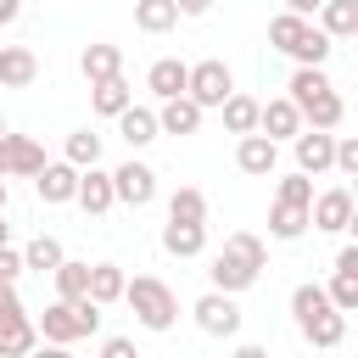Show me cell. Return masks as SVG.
Segmentation results:
<instances>
[{"mask_svg":"<svg viewBox=\"0 0 358 358\" xmlns=\"http://www.w3.org/2000/svg\"><path fill=\"white\" fill-rule=\"evenodd\" d=\"M90 101H95V112H101V117H117L123 106H134V90H129V78L117 73V78H101V84H90Z\"/></svg>","mask_w":358,"mask_h":358,"instance_id":"cell-24","label":"cell"},{"mask_svg":"<svg viewBox=\"0 0 358 358\" xmlns=\"http://www.w3.org/2000/svg\"><path fill=\"white\" fill-rule=\"evenodd\" d=\"M62 162H73V168H95V162H101V134L73 129V134H67V145H62Z\"/></svg>","mask_w":358,"mask_h":358,"instance_id":"cell-33","label":"cell"},{"mask_svg":"<svg viewBox=\"0 0 358 358\" xmlns=\"http://www.w3.org/2000/svg\"><path fill=\"white\" fill-rule=\"evenodd\" d=\"M0 246H11V224L6 218H0Z\"/></svg>","mask_w":358,"mask_h":358,"instance_id":"cell-47","label":"cell"},{"mask_svg":"<svg viewBox=\"0 0 358 358\" xmlns=\"http://www.w3.org/2000/svg\"><path fill=\"white\" fill-rule=\"evenodd\" d=\"M185 78H190V62H179V56H162V62H151V73H145V90H151L157 101H173V95H185Z\"/></svg>","mask_w":358,"mask_h":358,"instance_id":"cell-18","label":"cell"},{"mask_svg":"<svg viewBox=\"0 0 358 358\" xmlns=\"http://www.w3.org/2000/svg\"><path fill=\"white\" fill-rule=\"evenodd\" d=\"M196 330L201 336H218V341H229V336H241V302L235 296H224V291H207V296H196Z\"/></svg>","mask_w":358,"mask_h":358,"instance_id":"cell-4","label":"cell"},{"mask_svg":"<svg viewBox=\"0 0 358 358\" xmlns=\"http://www.w3.org/2000/svg\"><path fill=\"white\" fill-rule=\"evenodd\" d=\"M235 168L241 173H252V179H268L274 168H280V145L268 140V134H241V145H235Z\"/></svg>","mask_w":358,"mask_h":358,"instance_id":"cell-11","label":"cell"},{"mask_svg":"<svg viewBox=\"0 0 358 358\" xmlns=\"http://www.w3.org/2000/svg\"><path fill=\"white\" fill-rule=\"evenodd\" d=\"M0 213H6V179H0Z\"/></svg>","mask_w":358,"mask_h":358,"instance_id":"cell-48","label":"cell"},{"mask_svg":"<svg viewBox=\"0 0 358 358\" xmlns=\"http://www.w3.org/2000/svg\"><path fill=\"white\" fill-rule=\"evenodd\" d=\"M308 224L324 229V235H347V229H352V190H347V185L319 190V196L308 201Z\"/></svg>","mask_w":358,"mask_h":358,"instance_id":"cell-6","label":"cell"},{"mask_svg":"<svg viewBox=\"0 0 358 358\" xmlns=\"http://www.w3.org/2000/svg\"><path fill=\"white\" fill-rule=\"evenodd\" d=\"M336 274H358V246H341L336 252Z\"/></svg>","mask_w":358,"mask_h":358,"instance_id":"cell-41","label":"cell"},{"mask_svg":"<svg viewBox=\"0 0 358 358\" xmlns=\"http://www.w3.org/2000/svg\"><path fill=\"white\" fill-rule=\"evenodd\" d=\"M84 296L101 302V308L123 302V268H117V263H90V291H84Z\"/></svg>","mask_w":358,"mask_h":358,"instance_id":"cell-25","label":"cell"},{"mask_svg":"<svg viewBox=\"0 0 358 358\" xmlns=\"http://www.w3.org/2000/svg\"><path fill=\"white\" fill-rule=\"evenodd\" d=\"M229 358H268V347H257V341H241Z\"/></svg>","mask_w":358,"mask_h":358,"instance_id":"cell-45","label":"cell"},{"mask_svg":"<svg viewBox=\"0 0 358 358\" xmlns=\"http://www.w3.org/2000/svg\"><path fill=\"white\" fill-rule=\"evenodd\" d=\"M45 341H56V347H73V341H84V336H95L101 330V302H90V296H78V302H50L45 313H39V324H34Z\"/></svg>","mask_w":358,"mask_h":358,"instance_id":"cell-3","label":"cell"},{"mask_svg":"<svg viewBox=\"0 0 358 358\" xmlns=\"http://www.w3.org/2000/svg\"><path fill=\"white\" fill-rule=\"evenodd\" d=\"M90 218H101V213H112L117 207V196H112V173H101V168H78V196H73Z\"/></svg>","mask_w":358,"mask_h":358,"instance_id":"cell-14","label":"cell"},{"mask_svg":"<svg viewBox=\"0 0 358 358\" xmlns=\"http://www.w3.org/2000/svg\"><path fill=\"white\" fill-rule=\"evenodd\" d=\"M296 117H302L308 129H336V123L347 117V101H341V95H336V84H330V90H319V95L296 101Z\"/></svg>","mask_w":358,"mask_h":358,"instance_id":"cell-15","label":"cell"},{"mask_svg":"<svg viewBox=\"0 0 358 358\" xmlns=\"http://www.w3.org/2000/svg\"><path fill=\"white\" fill-rule=\"evenodd\" d=\"M319 352H330V347H341L347 341V313H336V308H319V313H308L302 324H296Z\"/></svg>","mask_w":358,"mask_h":358,"instance_id":"cell-16","label":"cell"},{"mask_svg":"<svg viewBox=\"0 0 358 358\" xmlns=\"http://www.w3.org/2000/svg\"><path fill=\"white\" fill-rule=\"evenodd\" d=\"M218 112H224V129H229V134H252V129H257V101L241 95V90H229Z\"/></svg>","mask_w":358,"mask_h":358,"instance_id":"cell-28","label":"cell"},{"mask_svg":"<svg viewBox=\"0 0 358 358\" xmlns=\"http://www.w3.org/2000/svg\"><path fill=\"white\" fill-rule=\"evenodd\" d=\"M268 45L280 50V56H291L296 67H324L330 62V34H319L313 28V17H296V11H280L274 22H268Z\"/></svg>","mask_w":358,"mask_h":358,"instance_id":"cell-1","label":"cell"},{"mask_svg":"<svg viewBox=\"0 0 358 358\" xmlns=\"http://www.w3.org/2000/svg\"><path fill=\"white\" fill-rule=\"evenodd\" d=\"M0 134H6V117H0Z\"/></svg>","mask_w":358,"mask_h":358,"instance_id":"cell-50","label":"cell"},{"mask_svg":"<svg viewBox=\"0 0 358 358\" xmlns=\"http://www.w3.org/2000/svg\"><path fill=\"white\" fill-rule=\"evenodd\" d=\"M268 235H274V241H302V235H308V207H285V201H274V213H268Z\"/></svg>","mask_w":358,"mask_h":358,"instance_id":"cell-31","label":"cell"},{"mask_svg":"<svg viewBox=\"0 0 358 358\" xmlns=\"http://www.w3.org/2000/svg\"><path fill=\"white\" fill-rule=\"evenodd\" d=\"M11 319H22V296H17V285H0V324H11Z\"/></svg>","mask_w":358,"mask_h":358,"instance_id":"cell-40","label":"cell"},{"mask_svg":"<svg viewBox=\"0 0 358 358\" xmlns=\"http://www.w3.org/2000/svg\"><path fill=\"white\" fill-rule=\"evenodd\" d=\"M274 201H285V207H308V201H313V179H308V173H285L280 190H274Z\"/></svg>","mask_w":358,"mask_h":358,"instance_id":"cell-36","label":"cell"},{"mask_svg":"<svg viewBox=\"0 0 358 358\" xmlns=\"http://www.w3.org/2000/svg\"><path fill=\"white\" fill-rule=\"evenodd\" d=\"M28 358H78V352H73V347H56V341H45V347H34Z\"/></svg>","mask_w":358,"mask_h":358,"instance_id":"cell-43","label":"cell"},{"mask_svg":"<svg viewBox=\"0 0 358 358\" xmlns=\"http://www.w3.org/2000/svg\"><path fill=\"white\" fill-rule=\"evenodd\" d=\"M330 168H336V173H358V140H352V134H341V140H336Z\"/></svg>","mask_w":358,"mask_h":358,"instance_id":"cell-37","label":"cell"},{"mask_svg":"<svg viewBox=\"0 0 358 358\" xmlns=\"http://www.w3.org/2000/svg\"><path fill=\"white\" fill-rule=\"evenodd\" d=\"M62 257H67V252H62V241H56V235H34V241L22 246V268H34V274H50Z\"/></svg>","mask_w":358,"mask_h":358,"instance_id":"cell-32","label":"cell"},{"mask_svg":"<svg viewBox=\"0 0 358 358\" xmlns=\"http://www.w3.org/2000/svg\"><path fill=\"white\" fill-rule=\"evenodd\" d=\"M201 129V106L190 101V95H173V101H162V112H157V134H196Z\"/></svg>","mask_w":358,"mask_h":358,"instance_id":"cell-19","label":"cell"},{"mask_svg":"<svg viewBox=\"0 0 358 358\" xmlns=\"http://www.w3.org/2000/svg\"><path fill=\"white\" fill-rule=\"evenodd\" d=\"M50 280H56V296H62V302H78V296L90 291V263H73V257H62V263L50 268Z\"/></svg>","mask_w":358,"mask_h":358,"instance_id":"cell-30","label":"cell"},{"mask_svg":"<svg viewBox=\"0 0 358 358\" xmlns=\"http://www.w3.org/2000/svg\"><path fill=\"white\" fill-rule=\"evenodd\" d=\"M112 196L123 201V207H151L157 201V168H145V162H117L112 168Z\"/></svg>","mask_w":358,"mask_h":358,"instance_id":"cell-7","label":"cell"},{"mask_svg":"<svg viewBox=\"0 0 358 358\" xmlns=\"http://www.w3.org/2000/svg\"><path fill=\"white\" fill-rule=\"evenodd\" d=\"M313 17H319L313 28L330 34V39H352V34H358V0H324Z\"/></svg>","mask_w":358,"mask_h":358,"instance_id":"cell-22","label":"cell"},{"mask_svg":"<svg viewBox=\"0 0 358 358\" xmlns=\"http://www.w3.org/2000/svg\"><path fill=\"white\" fill-rule=\"evenodd\" d=\"M179 22V6L173 0H134V28L140 34H168Z\"/></svg>","mask_w":358,"mask_h":358,"instance_id":"cell-27","label":"cell"},{"mask_svg":"<svg viewBox=\"0 0 358 358\" xmlns=\"http://www.w3.org/2000/svg\"><path fill=\"white\" fill-rule=\"evenodd\" d=\"M179 6V17H207L213 11V0H173Z\"/></svg>","mask_w":358,"mask_h":358,"instance_id":"cell-42","label":"cell"},{"mask_svg":"<svg viewBox=\"0 0 358 358\" xmlns=\"http://www.w3.org/2000/svg\"><path fill=\"white\" fill-rule=\"evenodd\" d=\"M324 0H285V11H296V17H313Z\"/></svg>","mask_w":358,"mask_h":358,"instance_id":"cell-44","label":"cell"},{"mask_svg":"<svg viewBox=\"0 0 358 358\" xmlns=\"http://www.w3.org/2000/svg\"><path fill=\"white\" fill-rule=\"evenodd\" d=\"M78 73H84L90 84H101V78H117V73H123V50H117V45H106V39H95V45H84V56H78Z\"/></svg>","mask_w":358,"mask_h":358,"instance_id":"cell-20","label":"cell"},{"mask_svg":"<svg viewBox=\"0 0 358 358\" xmlns=\"http://www.w3.org/2000/svg\"><path fill=\"white\" fill-rule=\"evenodd\" d=\"M117 134L129 140V151L151 145V140H157V112H151V106H123V112H117Z\"/></svg>","mask_w":358,"mask_h":358,"instance_id":"cell-23","label":"cell"},{"mask_svg":"<svg viewBox=\"0 0 358 358\" xmlns=\"http://www.w3.org/2000/svg\"><path fill=\"white\" fill-rule=\"evenodd\" d=\"M235 90V73L218 62V56H207V62H196L190 67V78H185V95L207 112V106H224V95Z\"/></svg>","mask_w":358,"mask_h":358,"instance_id":"cell-5","label":"cell"},{"mask_svg":"<svg viewBox=\"0 0 358 358\" xmlns=\"http://www.w3.org/2000/svg\"><path fill=\"white\" fill-rule=\"evenodd\" d=\"M0 162H6V173H17V179H34L39 168H45V145L34 140V134H0Z\"/></svg>","mask_w":358,"mask_h":358,"instance_id":"cell-10","label":"cell"},{"mask_svg":"<svg viewBox=\"0 0 358 358\" xmlns=\"http://www.w3.org/2000/svg\"><path fill=\"white\" fill-rule=\"evenodd\" d=\"M34 347H39V330H34L28 313L11 319V324H0V358H28Z\"/></svg>","mask_w":358,"mask_h":358,"instance_id":"cell-26","label":"cell"},{"mask_svg":"<svg viewBox=\"0 0 358 358\" xmlns=\"http://www.w3.org/2000/svg\"><path fill=\"white\" fill-rule=\"evenodd\" d=\"M22 17V0H0V22H17Z\"/></svg>","mask_w":358,"mask_h":358,"instance_id":"cell-46","label":"cell"},{"mask_svg":"<svg viewBox=\"0 0 358 358\" xmlns=\"http://www.w3.org/2000/svg\"><path fill=\"white\" fill-rule=\"evenodd\" d=\"M168 218H173V224H207V196H201L196 185H179V190L168 196Z\"/></svg>","mask_w":358,"mask_h":358,"instance_id":"cell-29","label":"cell"},{"mask_svg":"<svg viewBox=\"0 0 358 358\" xmlns=\"http://www.w3.org/2000/svg\"><path fill=\"white\" fill-rule=\"evenodd\" d=\"M302 129V117H296V106L285 101V95H274V101H257V134H268L274 145L280 140H291Z\"/></svg>","mask_w":358,"mask_h":358,"instance_id":"cell-13","label":"cell"},{"mask_svg":"<svg viewBox=\"0 0 358 358\" xmlns=\"http://www.w3.org/2000/svg\"><path fill=\"white\" fill-rule=\"evenodd\" d=\"M39 78V56L28 45H0V84L6 90H28Z\"/></svg>","mask_w":358,"mask_h":358,"instance_id":"cell-17","label":"cell"},{"mask_svg":"<svg viewBox=\"0 0 358 358\" xmlns=\"http://www.w3.org/2000/svg\"><path fill=\"white\" fill-rule=\"evenodd\" d=\"M123 302L134 308V319L145 324V330H173L179 324V296L157 280V274H134V280H123Z\"/></svg>","mask_w":358,"mask_h":358,"instance_id":"cell-2","label":"cell"},{"mask_svg":"<svg viewBox=\"0 0 358 358\" xmlns=\"http://www.w3.org/2000/svg\"><path fill=\"white\" fill-rule=\"evenodd\" d=\"M17 274H22V252L0 246V285H17Z\"/></svg>","mask_w":358,"mask_h":358,"instance_id":"cell-38","label":"cell"},{"mask_svg":"<svg viewBox=\"0 0 358 358\" xmlns=\"http://www.w3.org/2000/svg\"><path fill=\"white\" fill-rule=\"evenodd\" d=\"M34 190H39L45 207H67V201L78 196V168H73V162H45V168L34 173Z\"/></svg>","mask_w":358,"mask_h":358,"instance_id":"cell-12","label":"cell"},{"mask_svg":"<svg viewBox=\"0 0 358 358\" xmlns=\"http://www.w3.org/2000/svg\"><path fill=\"white\" fill-rule=\"evenodd\" d=\"M0 179H6V162H0Z\"/></svg>","mask_w":358,"mask_h":358,"instance_id":"cell-49","label":"cell"},{"mask_svg":"<svg viewBox=\"0 0 358 358\" xmlns=\"http://www.w3.org/2000/svg\"><path fill=\"white\" fill-rule=\"evenodd\" d=\"M207 280H213V291H224V296H241V291H252L263 274H257L246 257H235V252L224 246V252H213V268H207Z\"/></svg>","mask_w":358,"mask_h":358,"instance_id":"cell-9","label":"cell"},{"mask_svg":"<svg viewBox=\"0 0 358 358\" xmlns=\"http://www.w3.org/2000/svg\"><path fill=\"white\" fill-rule=\"evenodd\" d=\"M324 296H330V308H336V313H352V308H358V274H330Z\"/></svg>","mask_w":358,"mask_h":358,"instance_id":"cell-35","label":"cell"},{"mask_svg":"<svg viewBox=\"0 0 358 358\" xmlns=\"http://www.w3.org/2000/svg\"><path fill=\"white\" fill-rule=\"evenodd\" d=\"M291 151H296V173L319 179V173H330L336 134H330V129H296V134H291Z\"/></svg>","mask_w":358,"mask_h":358,"instance_id":"cell-8","label":"cell"},{"mask_svg":"<svg viewBox=\"0 0 358 358\" xmlns=\"http://www.w3.org/2000/svg\"><path fill=\"white\" fill-rule=\"evenodd\" d=\"M224 246H229V252H235V257H246V263H252V268H257V274H263V268H268V246H263V241H257V235H252V229H235V235H229V241H224Z\"/></svg>","mask_w":358,"mask_h":358,"instance_id":"cell-34","label":"cell"},{"mask_svg":"<svg viewBox=\"0 0 358 358\" xmlns=\"http://www.w3.org/2000/svg\"><path fill=\"white\" fill-rule=\"evenodd\" d=\"M101 358H140V347H134L129 336H106V341H101Z\"/></svg>","mask_w":358,"mask_h":358,"instance_id":"cell-39","label":"cell"},{"mask_svg":"<svg viewBox=\"0 0 358 358\" xmlns=\"http://www.w3.org/2000/svg\"><path fill=\"white\" fill-rule=\"evenodd\" d=\"M162 252L168 257H201L207 252V224H162Z\"/></svg>","mask_w":358,"mask_h":358,"instance_id":"cell-21","label":"cell"}]
</instances>
